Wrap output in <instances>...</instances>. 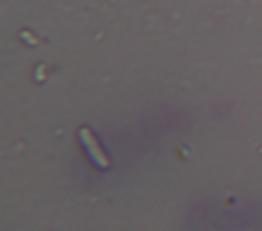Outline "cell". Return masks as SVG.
Listing matches in <instances>:
<instances>
[{
  "label": "cell",
  "mask_w": 262,
  "mask_h": 231,
  "mask_svg": "<svg viewBox=\"0 0 262 231\" xmlns=\"http://www.w3.org/2000/svg\"><path fill=\"white\" fill-rule=\"evenodd\" d=\"M78 137H80V141L84 143V147L88 149V153H90L92 161H94L98 168H108V166H111L108 157L104 155V151L100 149L98 141L94 139V135L90 133V129H88V127H80V131H78Z\"/></svg>",
  "instance_id": "cell-1"
}]
</instances>
